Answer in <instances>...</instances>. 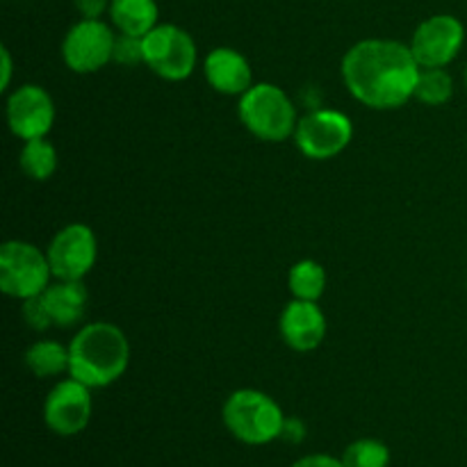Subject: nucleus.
Wrapping results in <instances>:
<instances>
[{
  "label": "nucleus",
  "mask_w": 467,
  "mask_h": 467,
  "mask_svg": "<svg viewBox=\"0 0 467 467\" xmlns=\"http://www.w3.org/2000/svg\"><path fill=\"white\" fill-rule=\"evenodd\" d=\"M422 67L409 44L395 39H363L351 46L340 64L347 91L369 109H397L415 99Z\"/></svg>",
  "instance_id": "1"
},
{
  "label": "nucleus",
  "mask_w": 467,
  "mask_h": 467,
  "mask_svg": "<svg viewBox=\"0 0 467 467\" xmlns=\"http://www.w3.org/2000/svg\"><path fill=\"white\" fill-rule=\"evenodd\" d=\"M130 342L123 328L109 322H91L78 328L68 345V377L87 388H108L126 374Z\"/></svg>",
  "instance_id": "2"
},
{
  "label": "nucleus",
  "mask_w": 467,
  "mask_h": 467,
  "mask_svg": "<svg viewBox=\"0 0 467 467\" xmlns=\"http://www.w3.org/2000/svg\"><path fill=\"white\" fill-rule=\"evenodd\" d=\"M222 420L226 431L237 442L249 447H265L281 441L285 427V413L274 397L255 388H240L231 392L222 406Z\"/></svg>",
  "instance_id": "3"
},
{
  "label": "nucleus",
  "mask_w": 467,
  "mask_h": 467,
  "mask_svg": "<svg viewBox=\"0 0 467 467\" xmlns=\"http://www.w3.org/2000/svg\"><path fill=\"white\" fill-rule=\"evenodd\" d=\"M237 117L242 126L260 141L281 144L295 137L296 108L285 89L272 82H254L237 100Z\"/></svg>",
  "instance_id": "4"
},
{
  "label": "nucleus",
  "mask_w": 467,
  "mask_h": 467,
  "mask_svg": "<svg viewBox=\"0 0 467 467\" xmlns=\"http://www.w3.org/2000/svg\"><path fill=\"white\" fill-rule=\"evenodd\" d=\"M48 255L23 240H7L0 246V290L12 299L39 296L53 283Z\"/></svg>",
  "instance_id": "5"
},
{
  "label": "nucleus",
  "mask_w": 467,
  "mask_h": 467,
  "mask_svg": "<svg viewBox=\"0 0 467 467\" xmlns=\"http://www.w3.org/2000/svg\"><path fill=\"white\" fill-rule=\"evenodd\" d=\"M141 53L146 67L167 82L187 80L199 64L194 39L176 23H158L141 36Z\"/></svg>",
  "instance_id": "6"
},
{
  "label": "nucleus",
  "mask_w": 467,
  "mask_h": 467,
  "mask_svg": "<svg viewBox=\"0 0 467 467\" xmlns=\"http://www.w3.org/2000/svg\"><path fill=\"white\" fill-rule=\"evenodd\" d=\"M117 30L103 18H80L62 39V59L68 71L89 76L114 62Z\"/></svg>",
  "instance_id": "7"
},
{
  "label": "nucleus",
  "mask_w": 467,
  "mask_h": 467,
  "mask_svg": "<svg viewBox=\"0 0 467 467\" xmlns=\"http://www.w3.org/2000/svg\"><path fill=\"white\" fill-rule=\"evenodd\" d=\"M292 140L308 160H333L354 140V123L340 109H313L299 119Z\"/></svg>",
  "instance_id": "8"
},
{
  "label": "nucleus",
  "mask_w": 467,
  "mask_h": 467,
  "mask_svg": "<svg viewBox=\"0 0 467 467\" xmlns=\"http://www.w3.org/2000/svg\"><path fill=\"white\" fill-rule=\"evenodd\" d=\"M55 281H85L99 260V240L87 223H67L46 246Z\"/></svg>",
  "instance_id": "9"
},
{
  "label": "nucleus",
  "mask_w": 467,
  "mask_h": 467,
  "mask_svg": "<svg viewBox=\"0 0 467 467\" xmlns=\"http://www.w3.org/2000/svg\"><path fill=\"white\" fill-rule=\"evenodd\" d=\"M94 401L91 388L73 377L57 381L44 401V424L59 438H73L85 431L91 422Z\"/></svg>",
  "instance_id": "10"
},
{
  "label": "nucleus",
  "mask_w": 467,
  "mask_h": 467,
  "mask_svg": "<svg viewBox=\"0 0 467 467\" xmlns=\"http://www.w3.org/2000/svg\"><path fill=\"white\" fill-rule=\"evenodd\" d=\"M465 44V27L451 14H433L415 27L410 50L422 68H447Z\"/></svg>",
  "instance_id": "11"
},
{
  "label": "nucleus",
  "mask_w": 467,
  "mask_h": 467,
  "mask_svg": "<svg viewBox=\"0 0 467 467\" xmlns=\"http://www.w3.org/2000/svg\"><path fill=\"white\" fill-rule=\"evenodd\" d=\"M7 126L21 141L48 137L55 126V100L44 87L21 85L7 96Z\"/></svg>",
  "instance_id": "12"
},
{
  "label": "nucleus",
  "mask_w": 467,
  "mask_h": 467,
  "mask_svg": "<svg viewBox=\"0 0 467 467\" xmlns=\"http://www.w3.org/2000/svg\"><path fill=\"white\" fill-rule=\"evenodd\" d=\"M278 331L292 351L308 354L317 349L327 337V315L317 301L292 299L278 317Z\"/></svg>",
  "instance_id": "13"
},
{
  "label": "nucleus",
  "mask_w": 467,
  "mask_h": 467,
  "mask_svg": "<svg viewBox=\"0 0 467 467\" xmlns=\"http://www.w3.org/2000/svg\"><path fill=\"white\" fill-rule=\"evenodd\" d=\"M205 82L222 96H237L254 87V68L249 59L235 48L219 46L203 57Z\"/></svg>",
  "instance_id": "14"
},
{
  "label": "nucleus",
  "mask_w": 467,
  "mask_h": 467,
  "mask_svg": "<svg viewBox=\"0 0 467 467\" xmlns=\"http://www.w3.org/2000/svg\"><path fill=\"white\" fill-rule=\"evenodd\" d=\"M41 299H44L53 327L71 328L85 319L89 292H87L85 281H53L41 292Z\"/></svg>",
  "instance_id": "15"
},
{
  "label": "nucleus",
  "mask_w": 467,
  "mask_h": 467,
  "mask_svg": "<svg viewBox=\"0 0 467 467\" xmlns=\"http://www.w3.org/2000/svg\"><path fill=\"white\" fill-rule=\"evenodd\" d=\"M109 21L119 35L146 36L158 26L160 9L155 0H109Z\"/></svg>",
  "instance_id": "16"
},
{
  "label": "nucleus",
  "mask_w": 467,
  "mask_h": 467,
  "mask_svg": "<svg viewBox=\"0 0 467 467\" xmlns=\"http://www.w3.org/2000/svg\"><path fill=\"white\" fill-rule=\"evenodd\" d=\"M26 368L39 379H53L68 374V347L55 340H39L27 347Z\"/></svg>",
  "instance_id": "17"
},
{
  "label": "nucleus",
  "mask_w": 467,
  "mask_h": 467,
  "mask_svg": "<svg viewBox=\"0 0 467 467\" xmlns=\"http://www.w3.org/2000/svg\"><path fill=\"white\" fill-rule=\"evenodd\" d=\"M327 269L317 260H299L287 272V290L292 299L319 301L327 292Z\"/></svg>",
  "instance_id": "18"
},
{
  "label": "nucleus",
  "mask_w": 467,
  "mask_h": 467,
  "mask_svg": "<svg viewBox=\"0 0 467 467\" xmlns=\"http://www.w3.org/2000/svg\"><path fill=\"white\" fill-rule=\"evenodd\" d=\"M18 164H21V171L26 173L30 181L46 182L48 178H53L55 171H57V150H55V146L50 144L46 137L23 141Z\"/></svg>",
  "instance_id": "19"
},
{
  "label": "nucleus",
  "mask_w": 467,
  "mask_h": 467,
  "mask_svg": "<svg viewBox=\"0 0 467 467\" xmlns=\"http://www.w3.org/2000/svg\"><path fill=\"white\" fill-rule=\"evenodd\" d=\"M454 96V78L447 68H422L415 87V100L427 108L447 105Z\"/></svg>",
  "instance_id": "20"
},
{
  "label": "nucleus",
  "mask_w": 467,
  "mask_h": 467,
  "mask_svg": "<svg viewBox=\"0 0 467 467\" xmlns=\"http://www.w3.org/2000/svg\"><path fill=\"white\" fill-rule=\"evenodd\" d=\"M347 467H390V447L379 438H358L340 456Z\"/></svg>",
  "instance_id": "21"
},
{
  "label": "nucleus",
  "mask_w": 467,
  "mask_h": 467,
  "mask_svg": "<svg viewBox=\"0 0 467 467\" xmlns=\"http://www.w3.org/2000/svg\"><path fill=\"white\" fill-rule=\"evenodd\" d=\"M114 62L128 64V67H135V64L144 62L140 36H128L119 35L117 32V41H114Z\"/></svg>",
  "instance_id": "22"
},
{
  "label": "nucleus",
  "mask_w": 467,
  "mask_h": 467,
  "mask_svg": "<svg viewBox=\"0 0 467 467\" xmlns=\"http://www.w3.org/2000/svg\"><path fill=\"white\" fill-rule=\"evenodd\" d=\"M23 319H26V324L32 328V331H46V328L53 327V322H50V315H48V310H46L41 295L23 301Z\"/></svg>",
  "instance_id": "23"
},
{
  "label": "nucleus",
  "mask_w": 467,
  "mask_h": 467,
  "mask_svg": "<svg viewBox=\"0 0 467 467\" xmlns=\"http://www.w3.org/2000/svg\"><path fill=\"white\" fill-rule=\"evenodd\" d=\"M290 467H347L345 461L331 454H306Z\"/></svg>",
  "instance_id": "24"
},
{
  "label": "nucleus",
  "mask_w": 467,
  "mask_h": 467,
  "mask_svg": "<svg viewBox=\"0 0 467 467\" xmlns=\"http://www.w3.org/2000/svg\"><path fill=\"white\" fill-rule=\"evenodd\" d=\"M76 9L82 18H100L109 12V0H76Z\"/></svg>",
  "instance_id": "25"
},
{
  "label": "nucleus",
  "mask_w": 467,
  "mask_h": 467,
  "mask_svg": "<svg viewBox=\"0 0 467 467\" xmlns=\"http://www.w3.org/2000/svg\"><path fill=\"white\" fill-rule=\"evenodd\" d=\"M306 438V427L301 420L292 418V420H285V427H283V433H281V441L285 442H292V445H299L301 441Z\"/></svg>",
  "instance_id": "26"
},
{
  "label": "nucleus",
  "mask_w": 467,
  "mask_h": 467,
  "mask_svg": "<svg viewBox=\"0 0 467 467\" xmlns=\"http://www.w3.org/2000/svg\"><path fill=\"white\" fill-rule=\"evenodd\" d=\"M0 59H3V80H0V89L7 91L9 89V82H12V55H9L7 46L0 48Z\"/></svg>",
  "instance_id": "27"
},
{
  "label": "nucleus",
  "mask_w": 467,
  "mask_h": 467,
  "mask_svg": "<svg viewBox=\"0 0 467 467\" xmlns=\"http://www.w3.org/2000/svg\"><path fill=\"white\" fill-rule=\"evenodd\" d=\"M465 91H467V67H465Z\"/></svg>",
  "instance_id": "28"
}]
</instances>
